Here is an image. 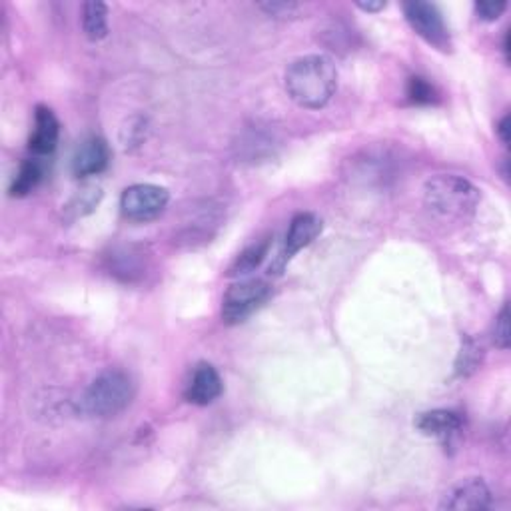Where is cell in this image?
Returning a JSON list of instances; mask_svg holds the SVG:
<instances>
[{
	"instance_id": "cell-1",
	"label": "cell",
	"mask_w": 511,
	"mask_h": 511,
	"mask_svg": "<svg viewBox=\"0 0 511 511\" xmlns=\"http://www.w3.org/2000/svg\"><path fill=\"white\" fill-rule=\"evenodd\" d=\"M286 92L308 111H320L338 91V68L323 54H306L294 61L284 76Z\"/></svg>"
},
{
	"instance_id": "cell-2",
	"label": "cell",
	"mask_w": 511,
	"mask_h": 511,
	"mask_svg": "<svg viewBox=\"0 0 511 511\" xmlns=\"http://www.w3.org/2000/svg\"><path fill=\"white\" fill-rule=\"evenodd\" d=\"M136 386L122 370H106L92 380L78 400V410L88 418H112L132 404Z\"/></svg>"
},
{
	"instance_id": "cell-3",
	"label": "cell",
	"mask_w": 511,
	"mask_h": 511,
	"mask_svg": "<svg viewBox=\"0 0 511 511\" xmlns=\"http://www.w3.org/2000/svg\"><path fill=\"white\" fill-rule=\"evenodd\" d=\"M481 194L469 180L456 174H438L424 186L428 208L451 220H466L476 212Z\"/></svg>"
},
{
	"instance_id": "cell-4",
	"label": "cell",
	"mask_w": 511,
	"mask_h": 511,
	"mask_svg": "<svg viewBox=\"0 0 511 511\" xmlns=\"http://www.w3.org/2000/svg\"><path fill=\"white\" fill-rule=\"evenodd\" d=\"M272 296V286L266 280H242L226 290L222 300V322L228 326L248 320Z\"/></svg>"
},
{
	"instance_id": "cell-5",
	"label": "cell",
	"mask_w": 511,
	"mask_h": 511,
	"mask_svg": "<svg viewBox=\"0 0 511 511\" xmlns=\"http://www.w3.org/2000/svg\"><path fill=\"white\" fill-rule=\"evenodd\" d=\"M404 14L414 33L424 38L428 44L441 53L451 51V36L436 5L424 3V0H410V3H404Z\"/></svg>"
},
{
	"instance_id": "cell-6",
	"label": "cell",
	"mask_w": 511,
	"mask_h": 511,
	"mask_svg": "<svg viewBox=\"0 0 511 511\" xmlns=\"http://www.w3.org/2000/svg\"><path fill=\"white\" fill-rule=\"evenodd\" d=\"M170 202V194L156 184H134L121 196L122 216L132 222L156 220Z\"/></svg>"
},
{
	"instance_id": "cell-7",
	"label": "cell",
	"mask_w": 511,
	"mask_h": 511,
	"mask_svg": "<svg viewBox=\"0 0 511 511\" xmlns=\"http://www.w3.org/2000/svg\"><path fill=\"white\" fill-rule=\"evenodd\" d=\"M322 230H323V220L318 214L300 212L294 216L290 222V228L286 232V238H284V248L280 250L276 258H274L272 266H270V274H274V276L282 274L294 256L316 240L322 234Z\"/></svg>"
},
{
	"instance_id": "cell-8",
	"label": "cell",
	"mask_w": 511,
	"mask_h": 511,
	"mask_svg": "<svg viewBox=\"0 0 511 511\" xmlns=\"http://www.w3.org/2000/svg\"><path fill=\"white\" fill-rule=\"evenodd\" d=\"M441 509H487L491 507V489L481 477L461 479L451 487L439 504Z\"/></svg>"
},
{
	"instance_id": "cell-9",
	"label": "cell",
	"mask_w": 511,
	"mask_h": 511,
	"mask_svg": "<svg viewBox=\"0 0 511 511\" xmlns=\"http://www.w3.org/2000/svg\"><path fill=\"white\" fill-rule=\"evenodd\" d=\"M224 391V381L220 378L218 370L212 363H198L194 368L192 378L186 386L184 398L194 406H210L212 401L218 400Z\"/></svg>"
},
{
	"instance_id": "cell-10",
	"label": "cell",
	"mask_w": 511,
	"mask_h": 511,
	"mask_svg": "<svg viewBox=\"0 0 511 511\" xmlns=\"http://www.w3.org/2000/svg\"><path fill=\"white\" fill-rule=\"evenodd\" d=\"M111 162V149L101 136H91L78 146L72 156V172L76 178H88L106 170Z\"/></svg>"
},
{
	"instance_id": "cell-11",
	"label": "cell",
	"mask_w": 511,
	"mask_h": 511,
	"mask_svg": "<svg viewBox=\"0 0 511 511\" xmlns=\"http://www.w3.org/2000/svg\"><path fill=\"white\" fill-rule=\"evenodd\" d=\"M58 136H61V122L48 106H36L34 111V130L28 139V149L34 156H48L56 150Z\"/></svg>"
},
{
	"instance_id": "cell-12",
	"label": "cell",
	"mask_w": 511,
	"mask_h": 511,
	"mask_svg": "<svg viewBox=\"0 0 511 511\" xmlns=\"http://www.w3.org/2000/svg\"><path fill=\"white\" fill-rule=\"evenodd\" d=\"M416 426L424 436L449 441L451 438H456L459 434L461 428H464V419L451 410H431L418 418Z\"/></svg>"
},
{
	"instance_id": "cell-13",
	"label": "cell",
	"mask_w": 511,
	"mask_h": 511,
	"mask_svg": "<svg viewBox=\"0 0 511 511\" xmlns=\"http://www.w3.org/2000/svg\"><path fill=\"white\" fill-rule=\"evenodd\" d=\"M82 31L92 43L108 36V6L104 3L91 0L82 5Z\"/></svg>"
},
{
	"instance_id": "cell-14",
	"label": "cell",
	"mask_w": 511,
	"mask_h": 511,
	"mask_svg": "<svg viewBox=\"0 0 511 511\" xmlns=\"http://www.w3.org/2000/svg\"><path fill=\"white\" fill-rule=\"evenodd\" d=\"M44 178V166L41 160H24L21 164V169L14 174V178L11 182V188L8 194L13 198H24V196L31 194L38 184Z\"/></svg>"
},
{
	"instance_id": "cell-15",
	"label": "cell",
	"mask_w": 511,
	"mask_h": 511,
	"mask_svg": "<svg viewBox=\"0 0 511 511\" xmlns=\"http://www.w3.org/2000/svg\"><path fill=\"white\" fill-rule=\"evenodd\" d=\"M268 250H270V242L268 240L248 246V248H246L238 256V258L234 260V264L230 266V270H228V276H232V278L248 276V274H252L256 268L260 266L264 260H266Z\"/></svg>"
},
{
	"instance_id": "cell-16",
	"label": "cell",
	"mask_w": 511,
	"mask_h": 511,
	"mask_svg": "<svg viewBox=\"0 0 511 511\" xmlns=\"http://www.w3.org/2000/svg\"><path fill=\"white\" fill-rule=\"evenodd\" d=\"M102 200V188L101 186H86V188L78 190L72 200L64 206V212L71 220L82 218L96 210V206Z\"/></svg>"
},
{
	"instance_id": "cell-17",
	"label": "cell",
	"mask_w": 511,
	"mask_h": 511,
	"mask_svg": "<svg viewBox=\"0 0 511 511\" xmlns=\"http://www.w3.org/2000/svg\"><path fill=\"white\" fill-rule=\"evenodd\" d=\"M479 362H481V348L471 338H466L461 342V350L456 360V376L459 378L469 376L471 371H476L479 368Z\"/></svg>"
},
{
	"instance_id": "cell-18",
	"label": "cell",
	"mask_w": 511,
	"mask_h": 511,
	"mask_svg": "<svg viewBox=\"0 0 511 511\" xmlns=\"http://www.w3.org/2000/svg\"><path fill=\"white\" fill-rule=\"evenodd\" d=\"M146 136H149V122L142 116H132L130 121H126L121 130V142L126 150L139 149L144 144Z\"/></svg>"
},
{
	"instance_id": "cell-19",
	"label": "cell",
	"mask_w": 511,
	"mask_h": 511,
	"mask_svg": "<svg viewBox=\"0 0 511 511\" xmlns=\"http://www.w3.org/2000/svg\"><path fill=\"white\" fill-rule=\"evenodd\" d=\"M408 101L416 106H428L438 102V92L434 84H429L426 78L421 76H411L408 82Z\"/></svg>"
},
{
	"instance_id": "cell-20",
	"label": "cell",
	"mask_w": 511,
	"mask_h": 511,
	"mask_svg": "<svg viewBox=\"0 0 511 511\" xmlns=\"http://www.w3.org/2000/svg\"><path fill=\"white\" fill-rule=\"evenodd\" d=\"M509 306H504L499 312V316L496 320V328H494V342L496 346L501 350L509 348Z\"/></svg>"
},
{
	"instance_id": "cell-21",
	"label": "cell",
	"mask_w": 511,
	"mask_h": 511,
	"mask_svg": "<svg viewBox=\"0 0 511 511\" xmlns=\"http://www.w3.org/2000/svg\"><path fill=\"white\" fill-rule=\"evenodd\" d=\"M507 3H499V0H484V3H476V14L479 21L494 23L497 18L506 13Z\"/></svg>"
},
{
	"instance_id": "cell-22",
	"label": "cell",
	"mask_w": 511,
	"mask_h": 511,
	"mask_svg": "<svg viewBox=\"0 0 511 511\" xmlns=\"http://www.w3.org/2000/svg\"><path fill=\"white\" fill-rule=\"evenodd\" d=\"M260 8L274 18H292L300 13V5L296 3H264Z\"/></svg>"
},
{
	"instance_id": "cell-23",
	"label": "cell",
	"mask_w": 511,
	"mask_h": 511,
	"mask_svg": "<svg viewBox=\"0 0 511 511\" xmlns=\"http://www.w3.org/2000/svg\"><path fill=\"white\" fill-rule=\"evenodd\" d=\"M509 124H511L509 114H506L504 118H501L499 124H497V136H499L501 142H504L506 146H509V130H511Z\"/></svg>"
},
{
	"instance_id": "cell-24",
	"label": "cell",
	"mask_w": 511,
	"mask_h": 511,
	"mask_svg": "<svg viewBox=\"0 0 511 511\" xmlns=\"http://www.w3.org/2000/svg\"><path fill=\"white\" fill-rule=\"evenodd\" d=\"M358 8H362L363 13H380L386 8V3H381V0H378V3H356Z\"/></svg>"
}]
</instances>
